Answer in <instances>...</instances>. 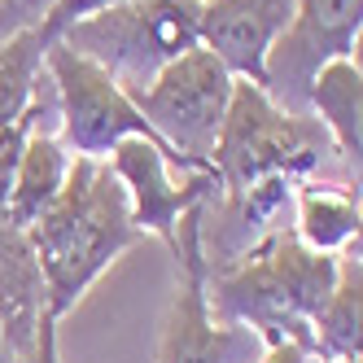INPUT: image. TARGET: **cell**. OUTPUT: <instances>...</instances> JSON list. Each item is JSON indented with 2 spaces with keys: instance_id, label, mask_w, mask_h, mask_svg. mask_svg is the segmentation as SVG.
<instances>
[{
  "instance_id": "cell-1",
  "label": "cell",
  "mask_w": 363,
  "mask_h": 363,
  "mask_svg": "<svg viewBox=\"0 0 363 363\" xmlns=\"http://www.w3.org/2000/svg\"><path fill=\"white\" fill-rule=\"evenodd\" d=\"M31 250L48 284V315L62 320L79 306V298L106 276L118 254H127L140 237L132 223V206L110 162L74 158L66 189L57 201L27 228Z\"/></svg>"
},
{
  "instance_id": "cell-2",
  "label": "cell",
  "mask_w": 363,
  "mask_h": 363,
  "mask_svg": "<svg viewBox=\"0 0 363 363\" xmlns=\"http://www.w3.org/2000/svg\"><path fill=\"white\" fill-rule=\"evenodd\" d=\"M337 254L306 250L294 228H276L232 272L206 280L211 311L228 324H245L258 342H302L311 350V320L333 294Z\"/></svg>"
},
{
  "instance_id": "cell-3",
  "label": "cell",
  "mask_w": 363,
  "mask_h": 363,
  "mask_svg": "<svg viewBox=\"0 0 363 363\" xmlns=\"http://www.w3.org/2000/svg\"><path fill=\"white\" fill-rule=\"evenodd\" d=\"M328 158H337L333 140L311 114L280 110L250 79L232 84L219 140L211 149V175L219 193H241L267 175H284L294 184L298 179H315V171Z\"/></svg>"
},
{
  "instance_id": "cell-4",
  "label": "cell",
  "mask_w": 363,
  "mask_h": 363,
  "mask_svg": "<svg viewBox=\"0 0 363 363\" xmlns=\"http://www.w3.org/2000/svg\"><path fill=\"white\" fill-rule=\"evenodd\" d=\"M201 9L206 0H123L92 18H79L57 40L110 70L114 84L132 96L167 62L201 44Z\"/></svg>"
},
{
  "instance_id": "cell-5",
  "label": "cell",
  "mask_w": 363,
  "mask_h": 363,
  "mask_svg": "<svg viewBox=\"0 0 363 363\" xmlns=\"http://www.w3.org/2000/svg\"><path fill=\"white\" fill-rule=\"evenodd\" d=\"M232 84H237V74L206 44H193L189 53L167 62L145 88L132 92L136 110L175 153L179 171H211V149L219 140Z\"/></svg>"
},
{
  "instance_id": "cell-6",
  "label": "cell",
  "mask_w": 363,
  "mask_h": 363,
  "mask_svg": "<svg viewBox=\"0 0 363 363\" xmlns=\"http://www.w3.org/2000/svg\"><path fill=\"white\" fill-rule=\"evenodd\" d=\"M44 70H48V84H53V106L62 118L57 140L66 145L70 158L106 162L114 145L132 140V136L167 149L158 132L145 123V114L136 110V101L114 84V74L101 70L92 57H84L79 48H70L66 40H53L44 53ZM171 162H175V153H171Z\"/></svg>"
},
{
  "instance_id": "cell-7",
  "label": "cell",
  "mask_w": 363,
  "mask_h": 363,
  "mask_svg": "<svg viewBox=\"0 0 363 363\" xmlns=\"http://www.w3.org/2000/svg\"><path fill=\"white\" fill-rule=\"evenodd\" d=\"M175 289L158 333V363H258L263 342L245 324H228L206 298V258L197 237V206L175 223Z\"/></svg>"
},
{
  "instance_id": "cell-8",
  "label": "cell",
  "mask_w": 363,
  "mask_h": 363,
  "mask_svg": "<svg viewBox=\"0 0 363 363\" xmlns=\"http://www.w3.org/2000/svg\"><path fill=\"white\" fill-rule=\"evenodd\" d=\"M363 0H294V18L272 44L263 92L280 110L306 114V88L333 57H359Z\"/></svg>"
},
{
  "instance_id": "cell-9",
  "label": "cell",
  "mask_w": 363,
  "mask_h": 363,
  "mask_svg": "<svg viewBox=\"0 0 363 363\" xmlns=\"http://www.w3.org/2000/svg\"><path fill=\"white\" fill-rule=\"evenodd\" d=\"M106 162L127 193L132 223L140 228V237H158L167 241V250L175 241V223L219 189L211 171H179L167 149H158L153 140H140V136L114 145Z\"/></svg>"
},
{
  "instance_id": "cell-10",
  "label": "cell",
  "mask_w": 363,
  "mask_h": 363,
  "mask_svg": "<svg viewBox=\"0 0 363 363\" xmlns=\"http://www.w3.org/2000/svg\"><path fill=\"white\" fill-rule=\"evenodd\" d=\"M294 18V0H206L201 44L237 74L263 88L272 44Z\"/></svg>"
},
{
  "instance_id": "cell-11",
  "label": "cell",
  "mask_w": 363,
  "mask_h": 363,
  "mask_svg": "<svg viewBox=\"0 0 363 363\" xmlns=\"http://www.w3.org/2000/svg\"><path fill=\"white\" fill-rule=\"evenodd\" d=\"M48 320V284L31 250L27 228L0 211V346L9 363H22L35 350L40 324Z\"/></svg>"
},
{
  "instance_id": "cell-12",
  "label": "cell",
  "mask_w": 363,
  "mask_h": 363,
  "mask_svg": "<svg viewBox=\"0 0 363 363\" xmlns=\"http://www.w3.org/2000/svg\"><path fill=\"white\" fill-rule=\"evenodd\" d=\"M306 114L324 127L333 153L342 158L346 175L359 179V153H363V70L359 57H333L315 70L306 88Z\"/></svg>"
},
{
  "instance_id": "cell-13",
  "label": "cell",
  "mask_w": 363,
  "mask_h": 363,
  "mask_svg": "<svg viewBox=\"0 0 363 363\" xmlns=\"http://www.w3.org/2000/svg\"><path fill=\"white\" fill-rule=\"evenodd\" d=\"M294 237L315 254H346L359 245V184H324V179H298L294 184Z\"/></svg>"
},
{
  "instance_id": "cell-14",
  "label": "cell",
  "mask_w": 363,
  "mask_h": 363,
  "mask_svg": "<svg viewBox=\"0 0 363 363\" xmlns=\"http://www.w3.org/2000/svg\"><path fill=\"white\" fill-rule=\"evenodd\" d=\"M311 354L363 363V258H359V245L337 254L333 294L315 311V320H311Z\"/></svg>"
},
{
  "instance_id": "cell-15",
  "label": "cell",
  "mask_w": 363,
  "mask_h": 363,
  "mask_svg": "<svg viewBox=\"0 0 363 363\" xmlns=\"http://www.w3.org/2000/svg\"><path fill=\"white\" fill-rule=\"evenodd\" d=\"M70 162L74 158L57 140V132H40V127H31L27 145H22V158H18V171H13V189H9V201H5V215L18 228H31L48 206L57 201V193L66 189Z\"/></svg>"
},
{
  "instance_id": "cell-16",
  "label": "cell",
  "mask_w": 363,
  "mask_h": 363,
  "mask_svg": "<svg viewBox=\"0 0 363 363\" xmlns=\"http://www.w3.org/2000/svg\"><path fill=\"white\" fill-rule=\"evenodd\" d=\"M48 40L40 27H22L0 40V127L18 123L35 101V79L44 70Z\"/></svg>"
},
{
  "instance_id": "cell-17",
  "label": "cell",
  "mask_w": 363,
  "mask_h": 363,
  "mask_svg": "<svg viewBox=\"0 0 363 363\" xmlns=\"http://www.w3.org/2000/svg\"><path fill=\"white\" fill-rule=\"evenodd\" d=\"M110 5H123V0H57V5L44 13L40 31H44L48 40H57V35H62L66 27H74V22H79V18H92V13L110 9Z\"/></svg>"
},
{
  "instance_id": "cell-18",
  "label": "cell",
  "mask_w": 363,
  "mask_h": 363,
  "mask_svg": "<svg viewBox=\"0 0 363 363\" xmlns=\"http://www.w3.org/2000/svg\"><path fill=\"white\" fill-rule=\"evenodd\" d=\"M53 5L57 0H0V40L22 31V27H40Z\"/></svg>"
},
{
  "instance_id": "cell-19",
  "label": "cell",
  "mask_w": 363,
  "mask_h": 363,
  "mask_svg": "<svg viewBox=\"0 0 363 363\" xmlns=\"http://www.w3.org/2000/svg\"><path fill=\"white\" fill-rule=\"evenodd\" d=\"M57 324L62 320H53L48 315L44 324H40V337H35V350L22 359V363H62V354H57Z\"/></svg>"
},
{
  "instance_id": "cell-20",
  "label": "cell",
  "mask_w": 363,
  "mask_h": 363,
  "mask_svg": "<svg viewBox=\"0 0 363 363\" xmlns=\"http://www.w3.org/2000/svg\"><path fill=\"white\" fill-rule=\"evenodd\" d=\"M258 363H315V354L302 342H272V346H263Z\"/></svg>"
},
{
  "instance_id": "cell-21",
  "label": "cell",
  "mask_w": 363,
  "mask_h": 363,
  "mask_svg": "<svg viewBox=\"0 0 363 363\" xmlns=\"http://www.w3.org/2000/svg\"><path fill=\"white\" fill-rule=\"evenodd\" d=\"M315 363H350V359H315Z\"/></svg>"
},
{
  "instance_id": "cell-22",
  "label": "cell",
  "mask_w": 363,
  "mask_h": 363,
  "mask_svg": "<svg viewBox=\"0 0 363 363\" xmlns=\"http://www.w3.org/2000/svg\"><path fill=\"white\" fill-rule=\"evenodd\" d=\"M0 363H9V354H5V346H0Z\"/></svg>"
}]
</instances>
